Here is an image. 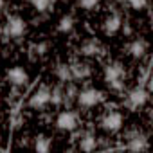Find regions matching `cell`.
<instances>
[{
	"label": "cell",
	"mask_w": 153,
	"mask_h": 153,
	"mask_svg": "<svg viewBox=\"0 0 153 153\" xmlns=\"http://www.w3.org/2000/svg\"><path fill=\"white\" fill-rule=\"evenodd\" d=\"M103 79L112 92L123 94L126 88V67H124V63H121L117 59L108 61L103 67Z\"/></svg>",
	"instance_id": "6da1fadb"
},
{
	"label": "cell",
	"mask_w": 153,
	"mask_h": 153,
	"mask_svg": "<svg viewBox=\"0 0 153 153\" xmlns=\"http://www.w3.org/2000/svg\"><path fill=\"white\" fill-rule=\"evenodd\" d=\"M68 67H70V76H72L74 83L85 81V79H88L92 76V67L87 61H83V59H74V61L68 63Z\"/></svg>",
	"instance_id": "30bf717a"
},
{
	"label": "cell",
	"mask_w": 153,
	"mask_h": 153,
	"mask_svg": "<svg viewBox=\"0 0 153 153\" xmlns=\"http://www.w3.org/2000/svg\"><path fill=\"white\" fill-rule=\"evenodd\" d=\"M27 33V22L20 16V15H11L6 18V22L0 27V34L4 40H22Z\"/></svg>",
	"instance_id": "7a4b0ae2"
},
{
	"label": "cell",
	"mask_w": 153,
	"mask_h": 153,
	"mask_svg": "<svg viewBox=\"0 0 153 153\" xmlns=\"http://www.w3.org/2000/svg\"><path fill=\"white\" fill-rule=\"evenodd\" d=\"M78 87H76L74 81L63 83V106L70 108L72 105H76V97H78Z\"/></svg>",
	"instance_id": "9a60e30c"
},
{
	"label": "cell",
	"mask_w": 153,
	"mask_h": 153,
	"mask_svg": "<svg viewBox=\"0 0 153 153\" xmlns=\"http://www.w3.org/2000/svg\"><path fill=\"white\" fill-rule=\"evenodd\" d=\"M51 105L52 106H63V83L51 87Z\"/></svg>",
	"instance_id": "ffe728a7"
},
{
	"label": "cell",
	"mask_w": 153,
	"mask_h": 153,
	"mask_svg": "<svg viewBox=\"0 0 153 153\" xmlns=\"http://www.w3.org/2000/svg\"><path fill=\"white\" fill-rule=\"evenodd\" d=\"M56 128L59 131H65V133H72L79 128V115L78 112H74L70 108H65L63 112H59L56 115Z\"/></svg>",
	"instance_id": "8992f818"
},
{
	"label": "cell",
	"mask_w": 153,
	"mask_h": 153,
	"mask_svg": "<svg viewBox=\"0 0 153 153\" xmlns=\"http://www.w3.org/2000/svg\"><path fill=\"white\" fill-rule=\"evenodd\" d=\"M27 2H29V6H31L36 13H40V15L51 13V11L54 9V6H56V0H27Z\"/></svg>",
	"instance_id": "e0dca14e"
},
{
	"label": "cell",
	"mask_w": 153,
	"mask_h": 153,
	"mask_svg": "<svg viewBox=\"0 0 153 153\" xmlns=\"http://www.w3.org/2000/svg\"><path fill=\"white\" fill-rule=\"evenodd\" d=\"M76 139H78V148L81 149V151H94V149H97L99 148V139H97V135H96V131L94 130H81L78 135H76Z\"/></svg>",
	"instance_id": "8fae6325"
},
{
	"label": "cell",
	"mask_w": 153,
	"mask_h": 153,
	"mask_svg": "<svg viewBox=\"0 0 153 153\" xmlns=\"http://www.w3.org/2000/svg\"><path fill=\"white\" fill-rule=\"evenodd\" d=\"M103 52H105V47L97 38H87L78 49V54L83 58H96V56H101Z\"/></svg>",
	"instance_id": "7c38bea8"
},
{
	"label": "cell",
	"mask_w": 153,
	"mask_h": 153,
	"mask_svg": "<svg viewBox=\"0 0 153 153\" xmlns=\"http://www.w3.org/2000/svg\"><path fill=\"white\" fill-rule=\"evenodd\" d=\"M33 148H34L38 153H47V151H51L52 142H51V139H49L47 135H38V137H34V140H33Z\"/></svg>",
	"instance_id": "d6986e66"
},
{
	"label": "cell",
	"mask_w": 153,
	"mask_h": 153,
	"mask_svg": "<svg viewBox=\"0 0 153 153\" xmlns=\"http://www.w3.org/2000/svg\"><path fill=\"white\" fill-rule=\"evenodd\" d=\"M99 126H101V130H103L105 133L114 135V133H117V131L123 130V126H124V117H123V114H121L119 110H108V112H105V114L101 115Z\"/></svg>",
	"instance_id": "5b68a950"
},
{
	"label": "cell",
	"mask_w": 153,
	"mask_h": 153,
	"mask_svg": "<svg viewBox=\"0 0 153 153\" xmlns=\"http://www.w3.org/2000/svg\"><path fill=\"white\" fill-rule=\"evenodd\" d=\"M0 151H2V144H0Z\"/></svg>",
	"instance_id": "4316f807"
},
{
	"label": "cell",
	"mask_w": 153,
	"mask_h": 153,
	"mask_svg": "<svg viewBox=\"0 0 153 153\" xmlns=\"http://www.w3.org/2000/svg\"><path fill=\"white\" fill-rule=\"evenodd\" d=\"M117 4L128 6V7L133 9V11H144V9H148V6H149V0H117Z\"/></svg>",
	"instance_id": "44dd1931"
},
{
	"label": "cell",
	"mask_w": 153,
	"mask_h": 153,
	"mask_svg": "<svg viewBox=\"0 0 153 153\" xmlns=\"http://www.w3.org/2000/svg\"><path fill=\"white\" fill-rule=\"evenodd\" d=\"M49 49H51V43H49V42H38V43H34V45H33L31 52H33L34 56L42 58V56H45V54L49 52Z\"/></svg>",
	"instance_id": "7402d4cb"
},
{
	"label": "cell",
	"mask_w": 153,
	"mask_h": 153,
	"mask_svg": "<svg viewBox=\"0 0 153 153\" xmlns=\"http://www.w3.org/2000/svg\"><path fill=\"white\" fill-rule=\"evenodd\" d=\"M4 6H6V0H0V13H2V9H4Z\"/></svg>",
	"instance_id": "d4e9b609"
},
{
	"label": "cell",
	"mask_w": 153,
	"mask_h": 153,
	"mask_svg": "<svg viewBox=\"0 0 153 153\" xmlns=\"http://www.w3.org/2000/svg\"><path fill=\"white\" fill-rule=\"evenodd\" d=\"M54 78H56L59 83H68V81H72L68 63H63V61L56 63V67H54Z\"/></svg>",
	"instance_id": "ac0fdd59"
},
{
	"label": "cell",
	"mask_w": 153,
	"mask_h": 153,
	"mask_svg": "<svg viewBox=\"0 0 153 153\" xmlns=\"http://www.w3.org/2000/svg\"><path fill=\"white\" fill-rule=\"evenodd\" d=\"M121 25H123V16H121V13H119V11H112V13L103 20V33H105V36H108V38L115 36V34L121 31Z\"/></svg>",
	"instance_id": "4fadbf2b"
},
{
	"label": "cell",
	"mask_w": 153,
	"mask_h": 153,
	"mask_svg": "<svg viewBox=\"0 0 153 153\" xmlns=\"http://www.w3.org/2000/svg\"><path fill=\"white\" fill-rule=\"evenodd\" d=\"M27 105H29L31 110L43 112V110L51 105V87H49V85H40V87L31 94Z\"/></svg>",
	"instance_id": "ba28073f"
},
{
	"label": "cell",
	"mask_w": 153,
	"mask_h": 153,
	"mask_svg": "<svg viewBox=\"0 0 153 153\" xmlns=\"http://www.w3.org/2000/svg\"><path fill=\"white\" fill-rule=\"evenodd\" d=\"M119 33H123L124 36H130L131 34V25L128 24V22H123V25H121V31Z\"/></svg>",
	"instance_id": "cb8c5ba5"
},
{
	"label": "cell",
	"mask_w": 153,
	"mask_h": 153,
	"mask_svg": "<svg viewBox=\"0 0 153 153\" xmlns=\"http://www.w3.org/2000/svg\"><path fill=\"white\" fill-rule=\"evenodd\" d=\"M126 51H128V54H130L133 59H140V58H144V56L148 54V42H146L142 36H139V38H135V40H131V42L128 43Z\"/></svg>",
	"instance_id": "5bb4252c"
},
{
	"label": "cell",
	"mask_w": 153,
	"mask_h": 153,
	"mask_svg": "<svg viewBox=\"0 0 153 153\" xmlns=\"http://www.w3.org/2000/svg\"><path fill=\"white\" fill-rule=\"evenodd\" d=\"M149 101V90L144 85H135L124 94V106L131 112L142 110Z\"/></svg>",
	"instance_id": "3957f363"
},
{
	"label": "cell",
	"mask_w": 153,
	"mask_h": 153,
	"mask_svg": "<svg viewBox=\"0 0 153 153\" xmlns=\"http://www.w3.org/2000/svg\"><path fill=\"white\" fill-rule=\"evenodd\" d=\"M76 4H78V7H81L85 11H94L99 7L101 0H76Z\"/></svg>",
	"instance_id": "603a6c76"
},
{
	"label": "cell",
	"mask_w": 153,
	"mask_h": 153,
	"mask_svg": "<svg viewBox=\"0 0 153 153\" xmlns=\"http://www.w3.org/2000/svg\"><path fill=\"white\" fill-rule=\"evenodd\" d=\"M124 148L130 151H146L149 148L148 144V135L140 130V128H131L124 133Z\"/></svg>",
	"instance_id": "52a82bcc"
},
{
	"label": "cell",
	"mask_w": 153,
	"mask_h": 153,
	"mask_svg": "<svg viewBox=\"0 0 153 153\" xmlns=\"http://www.w3.org/2000/svg\"><path fill=\"white\" fill-rule=\"evenodd\" d=\"M105 92L96 88V87H85L81 90H78V97H76V105L83 110H90V108H96L99 106L103 101H105Z\"/></svg>",
	"instance_id": "277c9868"
},
{
	"label": "cell",
	"mask_w": 153,
	"mask_h": 153,
	"mask_svg": "<svg viewBox=\"0 0 153 153\" xmlns=\"http://www.w3.org/2000/svg\"><path fill=\"white\" fill-rule=\"evenodd\" d=\"M74 29H76V18H74V15H63L58 20V24H56V31L59 34H70Z\"/></svg>",
	"instance_id": "2e32d148"
},
{
	"label": "cell",
	"mask_w": 153,
	"mask_h": 153,
	"mask_svg": "<svg viewBox=\"0 0 153 153\" xmlns=\"http://www.w3.org/2000/svg\"><path fill=\"white\" fill-rule=\"evenodd\" d=\"M6 79H7V83H9L11 87H15V88H25V87L29 85V81H31L29 72H27L24 67H20V65H15V67H11V68L7 70Z\"/></svg>",
	"instance_id": "9c48e42d"
},
{
	"label": "cell",
	"mask_w": 153,
	"mask_h": 153,
	"mask_svg": "<svg viewBox=\"0 0 153 153\" xmlns=\"http://www.w3.org/2000/svg\"><path fill=\"white\" fill-rule=\"evenodd\" d=\"M0 103H2V90H0Z\"/></svg>",
	"instance_id": "484cf974"
}]
</instances>
